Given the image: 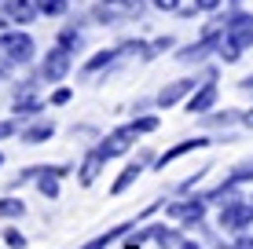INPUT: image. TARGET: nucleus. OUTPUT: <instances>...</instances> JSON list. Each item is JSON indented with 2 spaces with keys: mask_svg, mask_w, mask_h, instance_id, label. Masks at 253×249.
Masks as SVG:
<instances>
[{
  "mask_svg": "<svg viewBox=\"0 0 253 249\" xmlns=\"http://www.w3.org/2000/svg\"><path fill=\"white\" fill-rule=\"evenodd\" d=\"M118 59V51H99V55H92L88 63H84V73H95V70H103V66H110Z\"/></svg>",
  "mask_w": 253,
  "mask_h": 249,
  "instance_id": "6ab92c4d",
  "label": "nucleus"
},
{
  "mask_svg": "<svg viewBox=\"0 0 253 249\" xmlns=\"http://www.w3.org/2000/svg\"><path fill=\"white\" fill-rule=\"evenodd\" d=\"M0 48H4L7 63L26 66L33 59V37H26V33H0Z\"/></svg>",
  "mask_w": 253,
  "mask_h": 249,
  "instance_id": "f257e3e1",
  "label": "nucleus"
},
{
  "mask_svg": "<svg viewBox=\"0 0 253 249\" xmlns=\"http://www.w3.org/2000/svg\"><path fill=\"white\" fill-rule=\"evenodd\" d=\"M154 55H158V51H165V48H172V37H158V40H154Z\"/></svg>",
  "mask_w": 253,
  "mask_h": 249,
  "instance_id": "7c9ffc66",
  "label": "nucleus"
},
{
  "mask_svg": "<svg viewBox=\"0 0 253 249\" xmlns=\"http://www.w3.org/2000/svg\"><path fill=\"white\" fill-rule=\"evenodd\" d=\"M216 55H220L224 63H239V59H242V48L235 44L228 33H224V37H220V44H216Z\"/></svg>",
  "mask_w": 253,
  "mask_h": 249,
  "instance_id": "f3484780",
  "label": "nucleus"
},
{
  "mask_svg": "<svg viewBox=\"0 0 253 249\" xmlns=\"http://www.w3.org/2000/svg\"><path fill=\"white\" fill-rule=\"evenodd\" d=\"M213 103H216V73L209 70L206 73V84L187 99V110H191V114H206V110H213Z\"/></svg>",
  "mask_w": 253,
  "mask_h": 249,
  "instance_id": "39448f33",
  "label": "nucleus"
},
{
  "mask_svg": "<svg viewBox=\"0 0 253 249\" xmlns=\"http://www.w3.org/2000/svg\"><path fill=\"white\" fill-rule=\"evenodd\" d=\"M4 242L11 246V249H26V238H22L15 227H7V231H4Z\"/></svg>",
  "mask_w": 253,
  "mask_h": 249,
  "instance_id": "393cba45",
  "label": "nucleus"
},
{
  "mask_svg": "<svg viewBox=\"0 0 253 249\" xmlns=\"http://www.w3.org/2000/svg\"><path fill=\"white\" fill-rule=\"evenodd\" d=\"M103 4H114V7H125L128 15H139V0H103Z\"/></svg>",
  "mask_w": 253,
  "mask_h": 249,
  "instance_id": "a878e982",
  "label": "nucleus"
},
{
  "mask_svg": "<svg viewBox=\"0 0 253 249\" xmlns=\"http://www.w3.org/2000/svg\"><path fill=\"white\" fill-rule=\"evenodd\" d=\"M59 44H63L66 51H81V44H84V40H81V33H77V30H63Z\"/></svg>",
  "mask_w": 253,
  "mask_h": 249,
  "instance_id": "412c9836",
  "label": "nucleus"
},
{
  "mask_svg": "<svg viewBox=\"0 0 253 249\" xmlns=\"http://www.w3.org/2000/svg\"><path fill=\"white\" fill-rule=\"evenodd\" d=\"M55 136V125L51 121H37V125H30L22 132V143H30V147H37V143H44V140H51Z\"/></svg>",
  "mask_w": 253,
  "mask_h": 249,
  "instance_id": "4468645a",
  "label": "nucleus"
},
{
  "mask_svg": "<svg viewBox=\"0 0 253 249\" xmlns=\"http://www.w3.org/2000/svg\"><path fill=\"white\" fill-rule=\"evenodd\" d=\"M33 4H37L44 15H63L66 11V0H33Z\"/></svg>",
  "mask_w": 253,
  "mask_h": 249,
  "instance_id": "5701e85b",
  "label": "nucleus"
},
{
  "mask_svg": "<svg viewBox=\"0 0 253 249\" xmlns=\"http://www.w3.org/2000/svg\"><path fill=\"white\" fill-rule=\"evenodd\" d=\"M231 183H246V179H253V161H242V165H235V173L228 176Z\"/></svg>",
  "mask_w": 253,
  "mask_h": 249,
  "instance_id": "4be33fe9",
  "label": "nucleus"
},
{
  "mask_svg": "<svg viewBox=\"0 0 253 249\" xmlns=\"http://www.w3.org/2000/svg\"><path fill=\"white\" fill-rule=\"evenodd\" d=\"M70 73V51L59 44V48H51L48 55H44V63H41V81H63V77Z\"/></svg>",
  "mask_w": 253,
  "mask_h": 249,
  "instance_id": "7ed1b4c3",
  "label": "nucleus"
},
{
  "mask_svg": "<svg viewBox=\"0 0 253 249\" xmlns=\"http://www.w3.org/2000/svg\"><path fill=\"white\" fill-rule=\"evenodd\" d=\"M132 125H136V132H154V128H158V117H139Z\"/></svg>",
  "mask_w": 253,
  "mask_h": 249,
  "instance_id": "bb28decb",
  "label": "nucleus"
},
{
  "mask_svg": "<svg viewBox=\"0 0 253 249\" xmlns=\"http://www.w3.org/2000/svg\"><path fill=\"white\" fill-rule=\"evenodd\" d=\"M22 213H26V205H22L19 198H4V202H0V216L15 220V216H22Z\"/></svg>",
  "mask_w": 253,
  "mask_h": 249,
  "instance_id": "aec40b11",
  "label": "nucleus"
},
{
  "mask_svg": "<svg viewBox=\"0 0 253 249\" xmlns=\"http://www.w3.org/2000/svg\"><path fill=\"white\" fill-rule=\"evenodd\" d=\"M202 147H209V140H206V136H198V140H184V143H176L172 150H165L162 158H158V169H165L169 161L184 158V154H191V150H202Z\"/></svg>",
  "mask_w": 253,
  "mask_h": 249,
  "instance_id": "f8f14e48",
  "label": "nucleus"
},
{
  "mask_svg": "<svg viewBox=\"0 0 253 249\" xmlns=\"http://www.w3.org/2000/svg\"><path fill=\"white\" fill-rule=\"evenodd\" d=\"M103 161H107V154H103V150H92V154H88V158H84V165H81V183H84V187H88V183H92V179H95V176H99V169H103Z\"/></svg>",
  "mask_w": 253,
  "mask_h": 249,
  "instance_id": "2eb2a0df",
  "label": "nucleus"
},
{
  "mask_svg": "<svg viewBox=\"0 0 253 249\" xmlns=\"http://www.w3.org/2000/svg\"><path fill=\"white\" fill-rule=\"evenodd\" d=\"M235 117H239V114H231V110H224V114H216V117H209V121H213V125H231V121H235Z\"/></svg>",
  "mask_w": 253,
  "mask_h": 249,
  "instance_id": "c85d7f7f",
  "label": "nucleus"
},
{
  "mask_svg": "<svg viewBox=\"0 0 253 249\" xmlns=\"http://www.w3.org/2000/svg\"><path fill=\"white\" fill-rule=\"evenodd\" d=\"M206 202H209L206 194H198V198H191V202H176V205H169V216L198 224V220H202V213H206Z\"/></svg>",
  "mask_w": 253,
  "mask_h": 249,
  "instance_id": "6e6552de",
  "label": "nucleus"
},
{
  "mask_svg": "<svg viewBox=\"0 0 253 249\" xmlns=\"http://www.w3.org/2000/svg\"><path fill=\"white\" fill-rule=\"evenodd\" d=\"M180 249H198L195 242H180Z\"/></svg>",
  "mask_w": 253,
  "mask_h": 249,
  "instance_id": "c9c22d12",
  "label": "nucleus"
},
{
  "mask_svg": "<svg viewBox=\"0 0 253 249\" xmlns=\"http://www.w3.org/2000/svg\"><path fill=\"white\" fill-rule=\"evenodd\" d=\"M41 110V99H37V81H22L15 88V114L22 117H33Z\"/></svg>",
  "mask_w": 253,
  "mask_h": 249,
  "instance_id": "423d86ee",
  "label": "nucleus"
},
{
  "mask_svg": "<svg viewBox=\"0 0 253 249\" xmlns=\"http://www.w3.org/2000/svg\"><path fill=\"white\" fill-rule=\"evenodd\" d=\"M154 7H162V11H176L180 0H154Z\"/></svg>",
  "mask_w": 253,
  "mask_h": 249,
  "instance_id": "2f4dec72",
  "label": "nucleus"
},
{
  "mask_svg": "<svg viewBox=\"0 0 253 249\" xmlns=\"http://www.w3.org/2000/svg\"><path fill=\"white\" fill-rule=\"evenodd\" d=\"M250 224H253V202L235 198V202H228V205L220 209V227L242 231V227H250Z\"/></svg>",
  "mask_w": 253,
  "mask_h": 249,
  "instance_id": "f03ea898",
  "label": "nucleus"
},
{
  "mask_svg": "<svg viewBox=\"0 0 253 249\" xmlns=\"http://www.w3.org/2000/svg\"><path fill=\"white\" fill-rule=\"evenodd\" d=\"M4 11H7V19H15V22H33V15H37L41 7L33 4V0H7Z\"/></svg>",
  "mask_w": 253,
  "mask_h": 249,
  "instance_id": "ddd939ff",
  "label": "nucleus"
},
{
  "mask_svg": "<svg viewBox=\"0 0 253 249\" xmlns=\"http://www.w3.org/2000/svg\"><path fill=\"white\" fill-rule=\"evenodd\" d=\"M239 88H246V92L253 88V73H246V77H242V81H239Z\"/></svg>",
  "mask_w": 253,
  "mask_h": 249,
  "instance_id": "72a5a7b5",
  "label": "nucleus"
},
{
  "mask_svg": "<svg viewBox=\"0 0 253 249\" xmlns=\"http://www.w3.org/2000/svg\"><path fill=\"white\" fill-rule=\"evenodd\" d=\"M59 176H66V165H41V173H37V187H41V194L44 198H59Z\"/></svg>",
  "mask_w": 253,
  "mask_h": 249,
  "instance_id": "1a4fd4ad",
  "label": "nucleus"
},
{
  "mask_svg": "<svg viewBox=\"0 0 253 249\" xmlns=\"http://www.w3.org/2000/svg\"><path fill=\"white\" fill-rule=\"evenodd\" d=\"M95 22H103V26H107V22H114L118 19V11H114V4H103V7H95Z\"/></svg>",
  "mask_w": 253,
  "mask_h": 249,
  "instance_id": "b1692460",
  "label": "nucleus"
},
{
  "mask_svg": "<svg viewBox=\"0 0 253 249\" xmlns=\"http://www.w3.org/2000/svg\"><path fill=\"white\" fill-rule=\"evenodd\" d=\"M242 121H246V125L253 128V110H250V114H242Z\"/></svg>",
  "mask_w": 253,
  "mask_h": 249,
  "instance_id": "f704fd0d",
  "label": "nucleus"
},
{
  "mask_svg": "<svg viewBox=\"0 0 253 249\" xmlns=\"http://www.w3.org/2000/svg\"><path fill=\"white\" fill-rule=\"evenodd\" d=\"M0 165H4V154H0Z\"/></svg>",
  "mask_w": 253,
  "mask_h": 249,
  "instance_id": "e433bc0d",
  "label": "nucleus"
},
{
  "mask_svg": "<svg viewBox=\"0 0 253 249\" xmlns=\"http://www.w3.org/2000/svg\"><path fill=\"white\" fill-rule=\"evenodd\" d=\"M195 7H198V11H216L220 0H195Z\"/></svg>",
  "mask_w": 253,
  "mask_h": 249,
  "instance_id": "c756f323",
  "label": "nucleus"
},
{
  "mask_svg": "<svg viewBox=\"0 0 253 249\" xmlns=\"http://www.w3.org/2000/svg\"><path fill=\"white\" fill-rule=\"evenodd\" d=\"M128 227H132V224H121V227H110V231H107V235H99V238H95V242H88V246H84V249H107L110 242H118V238H121V235H125V231H128Z\"/></svg>",
  "mask_w": 253,
  "mask_h": 249,
  "instance_id": "a211bd4d",
  "label": "nucleus"
},
{
  "mask_svg": "<svg viewBox=\"0 0 253 249\" xmlns=\"http://www.w3.org/2000/svg\"><path fill=\"white\" fill-rule=\"evenodd\" d=\"M7 136H15V121H0V140H7Z\"/></svg>",
  "mask_w": 253,
  "mask_h": 249,
  "instance_id": "473e14b6",
  "label": "nucleus"
},
{
  "mask_svg": "<svg viewBox=\"0 0 253 249\" xmlns=\"http://www.w3.org/2000/svg\"><path fill=\"white\" fill-rule=\"evenodd\" d=\"M224 33H228L239 48H253V15H242V11L231 15V19H228V30H224Z\"/></svg>",
  "mask_w": 253,
  "mask_h": 249,
  "instance_id": "0eeeda50",
  "label": "nucleus"
},
{
  "mask_svg": "<svg viewBox=\"0 0 253 249\" xmlns=\"http://www.w3.org/2000/svg\"><path fill=\"white\" fill-rule=\"evenodd\" d=\"M231 4H239V0H231Z\"/></svg>",
  "mask_w": 253,
  "mask_h": 249,
  "instance_id": "4c0bfd02",
  "label": "nucleus"
},
{
  "mask_svg": "<svg viewBox=\"0 0 253 249\" xmlns=\"http://www.w3.org/2000/svg\"><path fill=\"white\" fill-rule=\"evenodd\" d=\"M216 44H220V37H202L198 44H187L184 51H176V59H180V63H202Z\"/></svg>",
  "mask_w": 253,
  "mask_h": 249,
  "instance_id": "9b49d317",
  "label": "nucleus"
},
{
  "mask_svg": "<svg viewBox=\"0 0 253 249\" xmlns=\"http://www.w3.org/2000/svg\"><path fill=\"white\" fill-rule=\"evenodd\" d=\"M195 84H198L195 77H180V81H172L169 88L158 92V107H172V103H180L187 92H195Z\"/></svg>",
  "mask_w": 253,
  "mask_h": 249,
  "instance_id": "9d476101",
  "label": "nucleus"
},
{
  "mask_svg": "<svg viewBox=\"0 0 253 249\" xmlns=\"http://www.w3.org/2000/svg\"><path fill=\"white\" fill-rule=\"evenodd\" d=\"M51 103H55V107H66V103H70V88H59V92H51Z\"/></svg>",
  "mask_w": 253,
  "mask_h": 249,
  "instance_id": "cd10ccee",
  "label": "nucleus"
},
{
  "mask_svg": "<svg viewBox=\"0 0 253 249\" xmlns=\"http://www.w3.org/2000/svg\"><path fill=\"white\" fill-rule=\"evenodd\" d=\"M139 165H143V158H136L132 165H128L125 173H121V176L114 179V187H110V194H121V191H125V187H132V179L139 176Z\"/></svg>",
  "mask_w": 253,
  "mask_h": 249,
  "instance_id": "dca6fc26",
  "label": "nucleus"
},
{
  "mask_svg": "<svg viewBox=\"0 0 253 249\" xmlns=\"http://www.w3.org/2000/svg\"><path fill=\"white\" fill-rule=\"evenodd\" d=\"M136 125H125V128H118V132H110L107 140L99 143V150L107 154V158H118V154H125L128 147H132V140H136Z\"/></svg>",
  "mask_w": 253,
  "mask_h": 249,
  "instance_id": "20e7f679",
  "label": "nucleus"
},
{
  "mask_svg": "<svg viewBox=\"0 0 253 249\" xmlns=\"http://www.w3.org/2000/svg\"><path fill=\"white\" fill-rule=\"evenodd\" d=\"M0 4H4V0H0Z\"/></svg>",
  "mask_w": 253,
  "mask_h": 249,
  "instance_id": "58836bf2",
  "label": "nucleus"
}]
</instances>
